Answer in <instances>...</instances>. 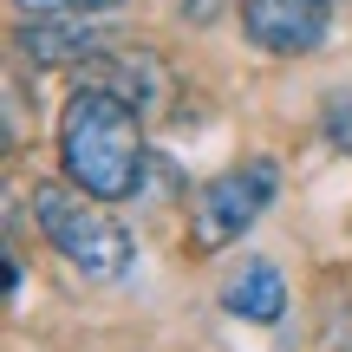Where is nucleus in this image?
I'll list each match as a JSON object with an SVG mask.
<instances>
[{"label":"nucleus","mask_w":352,"mask_h":352,"mask_svg":"<svg viewBox=\"0 0 352 352\" xmlns=\"http://www.w3.org/2000/svg\"><path fill=\"white\" fill-rule=\"evenodd\" d=\"M59 170L98 202H131L144 183V124L118 85H78L59 104Z\"/></svg>","instance_id":"nucleus-1"},{"label":"nucleus","mask_w":352,"mask_h":352,"mask_svg":"<svg viewBox=\"0 0 352 352\" xmlns=\"http://www.w3.org/2000/svg\"><path fill=\"white\" fill-rule=\"evenodd\" d=\"M33 222L52 241V254L85 280H124L138 261V241L124 235V222H111L98 196H85L78 183H33Z\"/></svg>","instance_id":"nucleus-2"},{"label":"nucleus","mask_w":352,"mask_h":352,"mask_svg":"<svg viewBox=\"0 0 352 352\" xmlns=\"http://www.w3.org/2000/svg\"><path fill=\"white\" fill-rule=\"evenodd\" d=\"M274 196H280V170L267 164V157L209 176V183L189 196V241H196L202 254L235 248V241L267 215V202H274Z\"/></svg>","instance_id":"nucleus-3"},{"label":"nucleus","mask_w":352,"mask_h":352,"mask_svg":"<svg viewBox=\"0 0 352 352\" xmlns=\"http://www.w3.org/2000/svg\"><path fill=\"white\" fill-rule=\"evenodd\" d=\"M241 33L274 59H307L333 33V0H241Z\"/></svg>","instance_id":"nucleus-4"},{"label":"nucleus","mask_w":352,"mask_h":352,"mask_svg":"<svg viewBox=\"0 0 352 352\" xmlns=\"http://www.w3.org/2000/svg\"><path fill=\"white\" fill-rule=\"evenodd\" d=\"M20 52L33 65H72V59H104V33L91 13H33L20 26Z\"/></svg>","instance_id":"nucleus-5"},{"label":"nucleus","mask_w":352,"mask_h":352,"mask_svg":"<svg viewBox=\"0 0 352 352\" xmlns=\"http://www.w3.org/2000/svg\"><path fill=\"white\" fill-rule=\"evenodd\" d=\"M222 307H228L235 320L274 327V320L287 314V280H280V267H274V261H248V267L222 287Z\"/></svg>","instance_id":"nucleus-6"},{"label":"nucleus","mask_w":352,"mask_h":352,"mask_svg":"<svg viewBox=\"0 0 352 352\" xmlns=\"http://www.w3.org/2000/svg\"><path fill=\"white\" fill-rule=\"evenodd\" d=\"M13 7L33 20V13H104V7H118V0H13Z\"/></svg>","instance_id":"nucleus-7"}]
</instances>
